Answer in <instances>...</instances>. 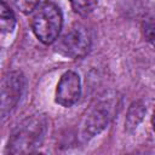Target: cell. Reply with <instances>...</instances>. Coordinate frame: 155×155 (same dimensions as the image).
<instances>
[{
	"mask_svg": "<svg viewBox=\"0 0 155 155\" xmlns=\"http://www.w3.org/2000/svg\"><path fill=\"white\" fill-rule=\"evenodd\" d=\"M48 130V120L44 114H33L23 119L11 132L5 153L29 154L35 151L44 142Z\"/></svg>",
	"mask_w": 155,
	"mask_h": 155,
	"instance_id": "cell-1",
	"label": "cell"
},
{
	"mask_svg": "<svg viewBox=\"0 0 155 155\" xmlns=\"http://www.w3.org/2000/svg\"><path fill=\"white\" fill-rule=\"evenodd\" d=\"M117 102L113 94H104L96 99L84 114L78 127V140L82 144L103 132L116 113Z\"/></svg>",
	"mask_w": 155,
	"mask_h": 155,
	"instance_id": "cell-2",
	"label": "cell"
},
{
	"mask_svg": "<svg viewBox=\"0 0 155 155\" xmlns=\"http://www.w3.org/2000/svg\"><path fill=\"white\" fill-rule=\"evenodd\" d=\"M30 27L39 41L45 45L53 44L59 36L63 27V15L61 8L51 1L38 5L33 11Z\"/></svg>",
	"mask_w": 155,
	"mask_h": 155,
	"instance_id": "cell-3",
	"label": "cell"
},
{
	"mask_svg": "<svg viewBox=\"0 0 155 155\" xmlns=\"http://www.w3.org/2000/svg\"><path fill=\"white\" fill-rule=\"evenodd\" d=\"M54 42V51L63 57L79 59L90 52L92 36L85 25L75 23L65 34H63L61 38L58 36Z\"/></svg>",
	"mask_w": 155,
	"mask_h": 155,
	"instance_id": "cell-4",
	"label": "cell"
},
{
	"mask_svg": "<svg viewBox=\"0 0 155 155\" xmlns=\"http://www.w3.org/2000/svg\"><path fill=\"white\" fill-rule=\"evenodd\" d=\"M25 87V78L22 71L12 70L0 80V119L7 117L21 101Z\"/></svg>",
	"mask_w": 155,
	"mask_h": 155,
	"instance_id": "cell-5",
	"label": "cell"
},
{
	"mask_svg": "<svg viewBox=\"0 0 155 155\" xmlns=\"http://www.w3.org/2000/svg\"><path fill=\"white\" fill-rule=\"evenodd\" d=\"M81 97V79L74 70H68L61 76L57 87L54 101L57 104L70 108L79 102Z\"/></svg>",
	"mask_w": 155,
	"mask_h": 155,
	"instance_id": "cell-6",
	"label": "cell"
},
{
	"mask_svg": "<svg viewBox=\"0 0 155 155\" xmlns=\"http://www.w3.org/2000/svg\"><path fill=\"white\" fill-rule=\"evenodd\" d=\"M145 113H147V108L142 101H134L133 103H131V105L127 109V114L125 119V130L128 133L133 132L138 127V125L143 121Z\"/></svg>",
	"mask_w": 155,
	"mask_h": 155,
	"instance_id": "cell-7",
	"label": "cell"
},
{
	"mask_svg": "<svg viewBox=\"0 0 155 155\" xmlns=\"http://www.w3.org/2000/svg\"><path fill=\"white\" fill-rule=\"evenodd\" d=\"M16 27V17L10 6L0 0V33L7 34L12 33Z\"/></svg>",
	"mask_w": 155,
	"mask_h": 155,
	"instance_id": "cell-8",
	"label": "cell"
},
{
	"mask_svg": "<svg viewBox=\"0 0 155 155\" xmlns=\"http://www.w3.org/2000/svg\"><path fill=\"white\" fill-rule=\"evenodd\" d=\"M69 2L74 11L80 15H87L94 6L93 0H69Z\"/></svg>",
	"mask_w": 155,
	"mask_h": 155,
	"instance_id": "cell-9",
	"label": "cell"
},
{
	"mask_svg": "<svg viewBox=\"0 0 155 155\" xmlns=\"http://www.w3.org/2000/svg\"><path fill=\"white\" fill-rule=\"evenodd\" d=\"M15 6L23 13H31L39 5L40 0H12Z\"/></svg>",
	"mask_w": 155,
	"mask_h": 155,
	"instance_id": "cell-10",
	"label": "cell"
},
{
	"mask_svg": "<svg viewBox=\"0 0 155 155\" xmlns=\"http://www.w3.org/2000/svg\"><path fill=\"white\" fill-rule=\"evenodd\" d=\"M143 33H144V38L149 44H154V19L153 17H149L148 19H145L144 24H143Z\"/></svg>",
	"mask_w": 155,
	"mask_h": 155,
	"instance_id": "cell-11",
	"label": "cell"
}]
</instances>
